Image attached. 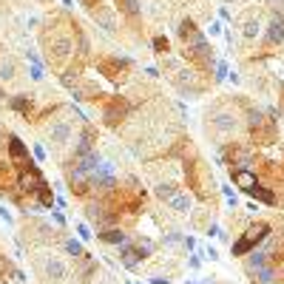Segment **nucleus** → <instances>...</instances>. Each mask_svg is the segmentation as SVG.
<instances>
[{"instance_id": "14", "label": "nucleus", "mask_w": 284, "mask_h": 284, "mask_svg": "<svg viewBox=\"0 0 284 284\" xmlns=\"http://www.w3.org/2000/svg\"><path fill=\"white\" fill-rule=\"evenodd\" d=\"M176 193H179V190H176V185H159V188H156V196H159V199H170V196H176Z\"/></svg>"}, {"instance_id": "4", "label": "nucleus", "mask_w": 284, "mask_h": 284, "mask_svg": "<svg viewBox=\"0 0 284 284\" xmlns=\"http://www.w3.org/2000/svg\"><path fill=\"white\" fill-rule=\"evenodd\" d=\"M71 125L68 122H63V119H54L49 125V136H51V142H57V145H66V142H71Z\"/></svg>"}, {"instance_id": "5", "label": "nucleus", "mask_w": 284, "mask_h": 284, "mask_svg": "<svg viewBox=\"0 0 284 284\" xmlns=\"http://www.w3.org/2000/svg\"><path fill=\"white\" fill-rule=\"evenodd\" d=\"M9 153H12V159L15 162H20V165H29L32 159H29V151H26V145L17 139V136H9Z\"/></svg>"}, {"instance_id": "7", "label": "nucleus", "mask_w": 284, "mask_h": 284, "mask_svg": "<svg viewBox=\"0 0 284 284\" xmlns=\"http://www.w3.org/2000/svg\"><path fill=\"white\" fill-rule=\"evenodd\" d=\"M168 205H170L176 213H188L193 202H190V196H185V193H176V196H170V199H168Z\"/></svg>"}, {"instance_id": "12", "label": "nucleus", "mask_w": 284, "mask_h": 284, "mask_svg": "<svg viewBox=\"0 0 284 284\" xmlns=\"http://www.w3.org/2000/svg\"><path fill=\"white\" fill-rule=\"evenodd\" d=\"M0 80H6V83L15 80V63H12V60H3V63H0Z\"/></svg>"}, {"instance_id": "11", "label": "nucleus", "mask_w": 284, "mask_h": 284, "mask_svg": "<svg viewBox=\"0 0 284 284\" xmlns=\"http://www.w3.org/2000/svg\"><path fill=\"white\" fill-rule=\"evenodd\" d=\"M247 193H250V196H259V199H262V202H267V205H273V202H276V196H273L270 190H265V188H259V185H253Z\"/></svg>"}, {"instance_id": "3", "label": "nucleus", "mask_w": 284, "mask_h": 284, "mask_svg": "<svg viewBox=\"0 0 284 284\" xmlns=\"http://www.w3.org/2000/svg\"><path fill=\"white\" fill-rule=\"evenodd\" d=\"M210 125H213V131H222V134H233L236 125H239V119H236V114H230V111H219V114H213Z\"/></svg>"}, {"instance_id": "16", "label": "nucleus", "mask_w": 284, "mask_h": 284, "mask_svg": "<svg viewBox=\"0 0 284 284\" xmlns=\"http://www.w3.org/2000/svg\"><path fill=\"white\" fill-rule=\"evenodd\" d=\"M117 3L128 12V15H136V12H139V0H117Z\"/></svg>"}, {"instance_id": "17", "label": "nucleus", "mask_w": 284, "mask_h": 284, "mask_svg": "<svg viewBox=\"0 0 284 284\" xmlns=\"http://www.w3.org/2000/svg\"><path fill=\"white\" fill-rule=\"evenodd\" d=\"M12 105H15L17 111H23V114L29 111V100H26V97H15V100H12Z\"/></svg>"}, {"instance_id": "20", "label": "nucleus", "mask_w": 284, "mask_h": 284, "mask_svg": "<svg viewBox=\"0 0 284 284\" xmlns=\"http://www.w3.org/2000/svg\"><path fill=\"white\" fill-rule=\"evenodd\" d=\"M77 233L83 236V239H91V233H88V227H85V225H77Z\"/></svg>"}, {"instance_id": "10", "label": "nucleus", "mask_w": 284, "mask_h": 284, "mask_svg": "<svg viewBox=\"0 0 284 284\" xmlns=\"http://www.w3.org/2000/svg\"><path fill=\"white\" fill-rule=\"evenodd\" d=\"M270 43H282L284 40V23H279V20H276V23H270Z\"/></svg>"}, {"instance_id": "15", "label": "nucleus", "mask_w": 284, "mask_h": 284, "mask_svg": "<svg viewBox=\"0 0 284 284\" xmlns=\"http://www.w3.org/2000/svg\"><path fill=\"white\" fill-rule=\"evenodd\" d=\"M259 29H262V26H259V20H245V37H247V40H253V37H256V34H259Z\"/></svg>"}, {"instance_id": "9", "label": "nucleus", "mask_w": 284, "mask_h": 284, "mask_svg": "<svg viewBox=\"0 0 284 284\" xmlns=\"http://www.w3.org/2000/svg\"><path fill=\"white\" fill-rule=\"evenodd\" d=\"M256 279H259V284H273V279H276V273H273V267H267V265H262V267H256Z\"/></svg>"}, {"instance_id": "1", "label": "nucleus", "mask_w": 284, "mask_h": 284, "mask_svg": "<svg viewBox=\"0 0 284 284\" xmlns=\"http://www.w3.org/2000/svg\"><path fill=\"white\" fill-rule=\"evenodd\" d=\"M270 233V227L265 225V222H259V225H253V227H247V233L242 236L239 242L233 245V256H245V253H250L259 242H265Z\"/></svg>"}, {"instance_id": "21", "label": "nucleus", "mask_w": 284, "mask_h": 284, "mask_svg": "<svg viewBox=\"0 0 284 284\" xmlns=\"http://www.w3.org/2000/svg\"><path fill=\"white\" fill-rule=\"evenodd\" d=\"M0 97H3V94H0Z\"/></svg>"}, {"instance_id": "18", "label": "nucleus", "mask_w": 284, "mask_h": 284, "mask_svg": "<svg viewBox=\"0 0 284 284\" xmlns=\"http://www.w3.org/2000/svg\"><path fill=\"white\" fill-rule=\"evenodd\" d=\"M66 247H68V253H71V256H83V245H80V242H74V239L68 242Z\"/></svg>"}, {"instance_id": "6", "label": "nucleus", "mask_w": 284, "mask_h": 284, "mask_svg": "<svg viewBox=\"0 0 284 284\" xmlns=\"http://www.w3.org/2000/svg\"><path fill=\"white\" fill-rule=\"evenodd\" d=\"M51 51H54L57 57H68V54L74 51V43H71V37H54V43H51Z\"/></svg>"}, {"instance_id": "2", "label": "nucleus", "mask_w": 284, "mask_h": 284, "mask_svg": "<svg viewBox=\"0 0 284 284\" xmlns=\"http://www.w3.org/2000/svg\"><path fill=\"white\" fill-rule=\"evenodd\" d=\"M43 273H46V279H49L51 284H63L66 282V276H68L66 265H63L57 256H49V259L43 262Z\"/></svg>"}, {"instance_id": "8", "label": "nucleus", "mask_w": 284, "mask_h": 284, "mask_svg": "<svg viewBox=\"0 0 284 284\" xmlns=\"http://www.w3.org/2000/svg\"><path fill=\"white\" fill-rule=\"evenodd\" d=\"M233 182L239 188H245V190H250L253 185H256V176H253L250 170H233Z\"/></svg>"}, {"instance_id": "13", "label": "nucleus", "mask_w": 284, "mask_h": 284, "mask_svg": "<svg viewBox=\"0 0 284 284\" xmlns=\"http://www.w3.org/2000/svg\"><path fill=\"white\" fill-rule=\"evenodd\" d=\"M102 242H111V245H122L125 242V233H119V230H105V233H100Z\"/></svg>"}, {"instance_id": "19", "label": "nucleus", "mask_w": 284, "mask_h": 284, "mask_svg": "<svg viewBox=\"0 0 284 284\" xmlns=\"http://www.w3.org/2000/svg\"><path fill=\"white\" fill-rule=\"evenodd\" d=\"M153 49H156V51H168V40L156 37V40H153Z\"/></svg>"}]
</instances>
